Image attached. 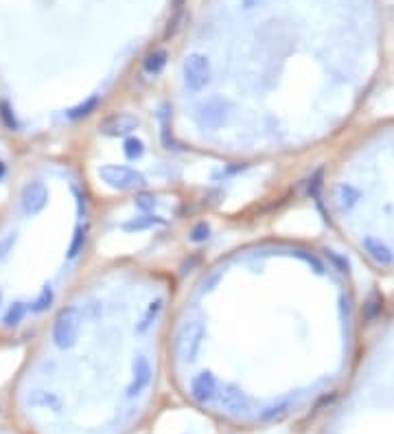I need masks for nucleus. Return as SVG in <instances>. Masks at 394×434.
<instances>
[{
    "label": "nucleus",
    "instance_id": "nucleus-1",
    "mask_svg": "<svg viewBox=\"0 0 394 434\" xmlns=\"http://www.w3.org/2000/svg\"><path fill=\"white\" fill-rule=\"evenodd\" d=\"M175 272L99 259L26 342L11 399L29 434H138L163 411Z\"/></svg>",
    "mask_w": 394,
    "mask_h": 434
},
{
    "label": "nucleus",
    "instance_id": "nucleus-2",
    "mask_svg": "<svg viewBox=\"0 0 394 434\" xmlns=\"http://www.w3.org/2000/svg\"><path fill=\"white\" fill-rule=\"evenodd\" d=\"M99 217L72 149L22 154L0 197V347L29 342L99 261Z\"/></svg>",
    "mask_w": 394,
    "mask_h": 434
},
{
    "label": "nucleus",
    "instance_id": "nucleus-3",
    "mask_svg": "<svg viewBox=\"0 0 394 434\" xmlns=\"http://www.w3.org/2000/svg\"><path fill=\"white\" fill-rule=\"evenodd\" d=\"M210 268L228 286L224 288L215 278V274L204 266L191 281V286L177 283V294L173 303L175 314L191 316L197 320L171 316V322L221 329V334H226V342H221L224 349L230 351L239 345L241 349L232 351L230 355L206 367L204 371L182 379L180 384L173 386V391L182 399V403H187L189 408L204 415L217 428L239 432L243 401L250 384L252 367L258 353V322L248 310L243 298L230 286V281L215 266V261H210Z\"/></svg>",
    "mask_w": 394,
    "mask_h": 434
},
{
    "label": "nucleus",
    "instance_id": "nucleus-4",
    "mask_svg": "<svg viewBox=\"0 0 394 434\" xmlns=\"http://www.w3.org/2000/svg\"><path fill=\"white\" fill-rule=\"evenodd\" d=\"M261 3V0H243V5L248 7V9H252V7H256Z\"/></svg>",
    "mask_w": 394,
    "mask_h": 434
},
{
    "label": "nucleus",
    "instance_id": "nucleus-5",
    "mask_svg": "<svg viewBox=\"0 0 394 434\" xmlns=\"http://www.w3.org/2000/svg\"><path fill=\"white\" fill-rule=\"evenodd\" d=\"M182 3H184V0H175V7H182Z\"/></svg>",
    "mask_w": 394,
    "mask_h": 434
}]
</instances>
